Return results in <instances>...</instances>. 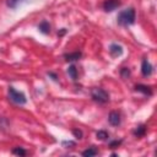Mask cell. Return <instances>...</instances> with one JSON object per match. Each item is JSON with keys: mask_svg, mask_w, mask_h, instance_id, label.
I'll return each mask as SVG.
<instances>
[{"mask_svg": "<svg viewBox=\"0 0 157 157\" xmlns=\"http://www.w3.org/2000/svg\"><path fill=\"white\" fill-rule=\"evenodd\" d=\"M23 0H7V6L9 7H11V9H15V7H17L21 2H22Z\"/></svg>", "mask_w": 157, "mask_h": 157, "instance_id": "obj_16", "label": "cell"}, {"mask_svg": "<svg viewBox=\"0 0 157 157\" xmlns=\"http://www.w3.org/2000/svg\"><path fill=\"white\" fill-rule=\"evenodd\" d=\"M48 75H49V76H52L54 81H56V80H58V76H56V75H55L54 72H48Z\"/></svg>", "mask_w": 157, "mask_h": 157, "instance_id": "obj_21", "label": "cell"}, {"mask_svg": "<svg viewBox=\"0 0 157 157\" xmlns=\"http://www.w3.org/2000/svg\"><path fill=\"white\" fill-rule=\"evenodd\" d=\"M135 17H136L135 10L132 7H129V9L120 11L117 20H118V23L120 26H130V25L135 23Z\"/></svg>", "mask_w": 157, "mask_h": 157, "instance_id": "obj_1", "label": "cell"}, {"mask_svg": "<svg viewBox=\"0 0 157 157\" xmlns=\"http://www.w3.org/2000/svg\"><path fill=\"white\" fill-rule=\"evenodd\" d=\"M153 71V66L151 65V63L147 60V59H144L142 60V64H141V74L144 76H150Z\"/></svg>", "mask_w": 157, "mask_h": 157, "instance_id": "obj_5", "label": "cell"}, {"mask_svg": "<svg viewBox=\"0 0 157 157\" xmlns=\"http://www.w3.org/2000/svg\"><path fill=\"white\" fill-rule=\"evenodd\" d=\"M65 33H66V29H65V28H61L60 32L58 31V34H59V36H63V34H65Z\"/></svg>", "mask_w": 157, "mask_h": 157, "instance_id": "obj_22", "label": "cell"}, {"mask_svg": "<svg viewBox=\"0 0 157 157\" xmlns=\"http://www.w3.org/2000/svg\"><path fill=\"white\" fill-rule=\"evenodd\" d=\"M109 53H110L113 56H120V55L123 54V47L119 45V44L113 43V44H110V47H109Z\"/></svg>", "mask_w": 157, "mask_h": 157, "instance_id": "obj_8", "label": "cell"}, {"mask_svg": "<svg viewBox=\"0 0 157 157\" xmlns=\"http://www.w3.org/2000/svg\"><path fill=\"white\" fill-rule=\"evenodd\" d=\"M120 0H105L103 2V10L105 12H112L115 9H118L120 6Z\"/></svg>", "mask_w": 157, "mask_h": 157, "instance_id": "obj_4", "label": "cell"}, {"mask_svg": "<svg viewBox=\"0 0 157 157\" xmlns=\"http://www.w3.org/2000/svg\"><path fill=\"white\" fill-rule=\"evenodd\" d=\"M96 136H97V139H98V140L104 141V140H107V139L109 137V134H108L105 130H98V131H97V134H96Z\"/></svg>", "mask_w": 157, "mask_h": 157, "instance_id": "obj_14", "label": "cell"}, {"mask_svg": "<svg viewBox=\"0 0 157 157\" xmlns=\"http://www.w3.org/2000/svg\"><path fill=\"white\" fill-rule=\"evenodd\" d=\"M135 91H137V92H141V93H144L145 96H152V88L150 87V86H147V85H141V83H139V85H136L135 86Z\"/></svg>", "mask_w": 157, "mask_h": 157, "instance_id": "obj_7", "label": "cell"}, {"mask_svg": "<svg viewBox=\"0 0 157 157\" xmlns=\"http://www.w3.org/2000/svg\"><path fill=\"white\" fill-rule=\"evenodd\" d=\"M9 99H10L12 103L20 104V105L26 104V102H27L26 96H25L22 92L15 90L13 87H9Z\"/></svg>", "mask_w": 157, "mask_h": 157, "instance_id": "obj_3", "label": "cell"}, {"mask_svg": "<svg viewBox=\"0 0 157 157\" xmlns=\"http://www.w3.org/2000/svg\"><path fill=\"white\" fill-rule=\"evenodd\" d=\"M120 76H121L123 78H128V77L130 76V69H129V67H123V69H120Z\"/></svg>", "mask_w": 157, "mask_h": 157, "instance_id": "obj_17", "label": "cell"}, {"mask_svg": "<svg viewBox=\"0 0 157 157\" xmlns=\"http://www.w3.org/2000/svg\"><path fill=\"white\" fill-rule=\"evenodd\" d=\"M63 145H64V146H74L75 142H72V141H64Z\"/></svg>", "mask_w": 157, "mask_h": 157, "instance_id": "obj_20", "label": "cell"}, {"mask_svg": "<svg viewBox=\"0 0 157 157\" xmlns=\"http://www.w3.org/2000/svg\"><path fill=\"white\" fill-rule=\"evenodd\" d=\"M91 97L94 102L99 103V104H105L109 101V94L104 88L101 87H94L91 91Z\"/></svg>", "mask_w": 157, "mask_h": 157, "instance_id": "obj_2", "label": "cell"}, {"mask_svg": "<svg viewBox=\"0 0 157 157\" xmlns=\"http://www.w3.org/2000/svg\"><path fill=\"white\" fill-rule=\"evenodd\" d=\"M67 74H69V76H70L74 81L77 80V70H76V67H75L74 65L69 66V69H67Z\"/></svg>", "mask_w": 157, "mask_h": 157, "instance_id": "obj_13", "label": "cell"}, {"mask_svg": "<svg viewBox=\"0 0 157 157\" xmlns=\"http://www.w3.org/2000/svg\"><path fill=\"white\" fill-rule=\"evenodd\" d=\"M81 56H82L81 52L69 53V54H65V55H64V58H65V60H66V61H76V60H78Z\"/></svg>", "mask_w": 157, "mask_h": 157, "instance_id": "obj_9", "label": "cell"}, {"mask_svg": "<svg viewBox=\"0 0 157 157\" xmlns=\"http://www.w3.org/2000/svg\"><path fill=\"white\" fill-rule=\"evenodd\" d=\"M120 144H121V140H119V141H118V140H115V141L110 142V147H112V148H115V147H118Z\"/></svg>", "mask_w": 157, "mask_h": 157, "instance_id": "obj_19", "label": "cell"}, {"mask_svg": "<svg viewBox=\"0 0 157 157\" xmlns=\"http://www.w3.org/2000/svg\"><path fill=\"white\" fill-rule=\"evenodd\" d=\"M108 121H109V124L113 125V126L120 125V123H121L120 113H118V112H110V113H109V117H108Z\"/></svg>", "mask_w": 157, "mask_h": 157, "instance_id": "obj_6", "label": "cell"}, {"mask_svg": "<svg viewBox=\"0 0 157 157\" xmlns=\"http://www.w3.org/2000/svg\"><path fill=\"white\" fill-rule=\"evenodd\" d=\"M97 153H98V151L94 148V146H92V147L85 150V151L82 152V156H85V157H91V156H96Z\"/></svg>", "mask_w": 157, "mask_h": 157, "instance_id": "obj_12", "label": "cell"}, {"mask_svg": "<svg viewBox=\"0 0 157 157\" xmlns=\"http://www.w3.org/2000/svg\"><path fill=\"white\" fill-rule=\"evenodd\" d=\"M72 134H74V135H75L77 139H81V137H82V131H81V130L74 129V130H72Z\"/></svg>", "mask_w": 157, "mask_h": 157, "instance_id": "obj_18", "label": "cell"}, {"mask_svg": "<svg viewBox=\"0 0 157 157\" xmlns=\"http://www.w3.org/2000/svg\"><path fill=\"white\" fill-rule=\"evenodd\" d=\"M12 153H13V155H17V156H26V155H27L26 150H23L22 147H15V148L12 150Z\"/></svg>", "mask_w": 157, "mask_h": 157, "instance_id": "obj_15", "label": "cell"}, {"mask_svg": "<svg viewBox=\"0 0 157 157\" xmlns=\"http://www.w3.org/2000/svg\"><path fill=\"white\" fill-rule=\"evenodd\" d=\"M38 29L43 33V34H48V33H50V25H49V22L48 21H42L40 23H39V26H38Z\"/></svg>", "mask_w": 157, "mask_h": 157, "instance_id": "obj_10", "label": "cell"}, {"mask_svg": "<svg viewBox=\"0 0 157 157\" xmlns=\"http://www.w3.org/2000/svg\"><path fill=\"white\" fill-rule=\"evenodd\" d=\"M146 130H147V128H146V125H144V124H141V125H139V126H136V129L132 131V134L136 136V137H141V136H144L145 134H146Z\"/></svg>", "mask_w": 157, "mask_h": 157, "instance_id": "obj_11", "label": "cell"}]
</instances>
